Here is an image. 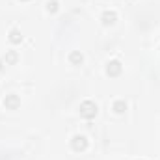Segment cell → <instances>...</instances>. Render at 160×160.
Masks as SVG:
<instances>
[{"mask_svg": "<svg viewBox=\"0 0 160 160\" xmlns=\"http://www.w3.org/2000/svg\"><path fill=\"white\" fill-rule=\"evenodd\" d=\"M78 112H80V116H82L84 119H93V118L97 116L99 108H97V104H95L93 101H84V102L80 104Z\"/></svg>", "mask_w": 160, "mask_h": 160, "instance_id": "1", "label": "cell"}, {"mask_svg": "<svg viewBox=\"0 0 160 160\" xmlns=\"http://www.w3.org/2000/svg\"><path fill=\"white\" fill-rule=\"evenodd\" d=\"M71 147H73V151H86L88 149V138L86 136H82V134H77V136H73V140H71Z\"/></svg>", "mask_w": 160, "mask_h": 160, "instance_id": "2", "label": "cell"}, {"mask_svg": "<svg viewBox=\"0 0 160 160\" xmlns=\"http://www.w3.org/2000/svg\"><path fill=\"white\" fill-rule=\"evenodd\" d=\"M121 71H123V65H121L119 60H110L106 63V75L108 77H119Z\"/></svg>", "mask_w": 160, "mask_h": 160, "instance_id": "3", "label": "cell"}, {"mask_svg": "<svg viewBox=\"0 0 160 160\" xmlns=\"http://www.w3.org/2000/svg\"><path fill=\"white\" fill-rule=\"evenodd\" d=\"M4 106H6L8 110H17V108L21 106V99H19V95H15V93L6 95V99H4Z\"/></svg>", "mask_w": 160, "mask_h": 160, "instance_id": "4", "label": "cell"}, {"mask_svg": "<svg viewBox=\"0 0 160 160\" xmlns=\"http://www.w3.org/2000/svg\"><path fill=\"white\" fill-rule=\"evenodd\" d=\"M101 21H102L104 26H110V24H114V22L118 21V13H116L114 9H106V11L101 15Z\"/></svg>", "mask_w": 160, "mask_h": 160, "instance_id": "5", "label": "cell"}, {"mask_svg": "<svg viewBox=\"0 0 160 160\" xmlns=\"http://www.w3.org/2000/svg\"><path fill=\"white\" fill-rule=\"evenodd\" d=\"M112 112H114V114H118V116L125 114V112H127V102H125L123 99L114 101V104H112Z\"/></svg>", "mask_w": 160, "mask_h": 160, "instance_id": "6", "label": "cell"}, {"mask_svg": "<svg viewBox=\"0 0 160 160\" xmlns=\"http://www.w3.org/2000/svg\"><path fill=\"white\" fill-rule=\"evenodd\" d=\"M9 41H11L13 45H19V43L22 41V34H21L19 28H11V30H9Z\"/></svg>", "mask_w": 160, "mask_h": 160, "instance_id": "7", "label": "cell"}, {"mask_svg": "<svg viewBox=\"0 0 160 160\" xmlns=\"http://www.w3.org/2000/svg\"><path fill=\"white\" fill-rule=\"evenodd\" d=\"M69 62H71L73 65H80V63L84 62V54H82L80 50H73V52L69 54Z\"/></svg>", "mask_w": 160, "mask_h": 160, "instance_id": "8", "label": "cell"}, {"mask_svg": "<svg viewBox=\"0 0 160 160\" xmlns=\"http://www.w3.org/2000/svg\"><path fill=\"white\" fill-rule=\"evenodd\" d=\"M17 60H19L17 50H8V52H6V65H13Z\"/></svg>", "mask_w": 160, "mask_h": 160, "instance_id": "9", "label": "cell"}, {"mask_svg": "<svg viewBox=\"0 0 160 160\" xmlns=\"http://www.w3.org/2000/svg\"><path fill=\"white\" fill-rule=\"evenodd\" d=\"M58 9H60L58 0H48V2H47V11H48V13H56Z\"/></svg>", "mask_w": 160, "mask_h": 160, "instance_id": "10", "label": "cell"}, {"mask_svg": "<svg viewBox=\"0 0 160 160\" xmlns=\"http://www.w3.org/2000/svg\"><path fill=\"white\" fill-rule=\"evenodd\" d=\"M0 71H2V62H0Z\"/></svg>", "mask_w": 160, "mask_h": 160, "instance_id": "11", "label": "cell"}, {"mask_svg": "<svg viewBox=\"0 0 160 160\" xmlns=\"http://www.w3.org/2000/svg\"><path fill=\"white\" fill-rule=\"evenodd\" d=\"M21 2H28V0H21Z\"/></svg>", "mask_w": 160, "mask_h": 160, "instance_id": "12", "label": "cell"}, {"mask_svg": "<svg viewBox=\"0 0 160 160\" xmlns=\"http://www.w3.org/2000/svg\"><path fill=\"white\" fill-rule=\"evenodd\" d=\"M140 160H143V158H140Z\"/></svg>", "mask_w": 160, "mask_h": 160, "instance_id": "13", "label": "cell"}]
</instances>
